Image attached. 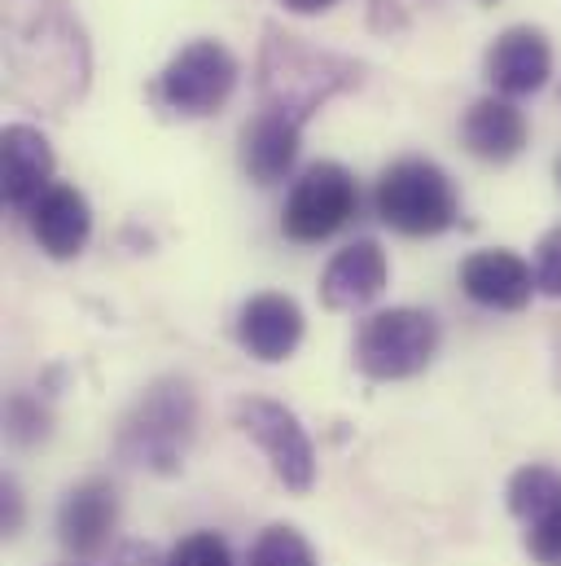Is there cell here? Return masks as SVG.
<instances>
[{
  "label": "cell",
  "mask_w": 561,
  "mask_h": 566,
  "mask_svg": "<svg viewBox=\"0 0 561 566\" xmlns=\"http://www.w3.org/2000/svg\"><path fill=\"white\" fill-rule=\"evenodd\" d=\"M527 137H531L527 115L514 102H505V97H483L461 119V142H465V149L474 158H483V163H496V167L500 163H514L527 149Z\"/></svg>",
  "instance_id": "obj_16"
},
{
  "label": "cell",
  "mask_w": 561,
  "mask_h": 566,
  "mask_svg": "<svg viewBox=\"0 0 561 566\" xmlns=\"http://www.w3.org/2000/svg\"><path fill=\"white\" fill-rule=\"evenodd\" d=\"M356 369L373 382L417 378L438 352V321L421 307L373 312L356 334Z\"/></svg>",
  "instance_id": "obj_6"
},
{
  "label": "cell",
  "mask_w": 561,
  "mask_h": 566,
  "mask_svg": "<svg viewBox=\"0 0 561 566\" xmlns=\"http://www.w3.org/2000/svg\"><path fill=\"white\" fill-rule=\"evenodd\" d=\"M237 75H242V66L229 44L193 40L162 66V75L149 84V97L158 111H167L176 119H207V115L224 111V102L237 88Z\"/></svg>",
  "instance_id": "obj_5"
},
{
  "label": "cell",
  "mask_w": 561,
  "mask_h": 566,
  "mask_svg": "<svg viewBox=\"0 0 561 566\" xmlns=\"http://www.w3.org/2000/svg\"><path fill=\"white\" fill-rule=\"evenodd\" d=\"M461 285L478 307H496V312H522L531 303V294L540 290L536 273L522 255L514 251H478L461 264Z\"/></svg>",
  "instance_id": "obj_14"
},
{
  "label": "cell",
  "mask_w": 561,
  "mask_h": 566,
  "mask_svg": "<svg viewBox=\"0 0 561 566\" xmlns=\"http://www.w3.org/2000/svg\"><path fill=\"white\" fill-rule=\"evenodd\" d=\"M110 566H167V558H158L149 545H124V549L110 558Z\"/></svg>",
  "instance_id": "obj_25"
},
{
  "label": "cell",
  "mask_w": 561,
  "mask_h": 566,
  "mask_svg": "<svg viewBox=\"0 0 561 566\" xmlns=\"http://www.w3.org/2000/svg\"><path fill=\"white\" fill-rule=\"evenodd\" d=\"M0 158H4V202L13 211H31L57 180H53V145L31 124H9L0 133Z\"/></svg>",
  "instance_id": "obj_10"
},
{
  "label": "cell",
  "mask_w": 561,
  "mask_h": 566,
  "mask_svg": "<svg viewBox=\"0 0 561 566\" xmlns=\"http://www.w3.org/2000/svg\"><path fill=\"white\" fill-rule=\"evenodd\" d=\"M167 566H233V554H229V541L215 536V532H193L184 536L171 554H167Z\"/></svg>",
  "instance_id": "obj_20"
},
{
  "label": "cell",
  "mask_w": 561,
  "mask_h": 566,
  "mask_svg": "<svg viewBox=\"0 0 561 566\" xmlns=\"http://www.w3.org/2000/svg\"><path fill=\"white\" fill-rule=\"evenodd\" d=\"M115 527H119V492H115V483L88 479V483L66 492V501L57 510V541H62L66 554H75L84 563L97 558L110 545Z\"/></svg>",
  "instance_id": "obj_9"
},
{
  "label": "cell",
  "mask_w": 561,
  "mask_h": 566,
  "mask_svg": "<svg viewBox=\"0 0 561 566\" xmlns=\"http://www.w3.org/2000/svg\"><path fill=\"white\" fill-rule=\"evenodd\" d=\"M237 426L260 443V452L268 457L273 474L289 492H311V483H316V448H311L303 422L285 405H277V400H242L237 405Z\"/></svg>",
  "instance_id": "obj_8"
},
{
  "label": "cell",
  "mask_w": 561,
  "mask_h": 566,
  "mask_svg": "<svg viewBox=\"0 0 561 566\" xmlns=\"http://www.w3.org/2000/svg\"><path fill=\"white\" fill-rule=\"evenodd\" d=\"M553 75V44L540 27H509L487 53V80L505 97L540 93Z\"/></svg>",
  "instance_id": "obj_11"
},
{
  "label": "cell",
  "mask_w": 561,
  "mask_h": 566,
  "mask_svg": "<svg viewBox=\"0 0 561 566\" xmlns=\"http://www.w3.org/2000/svg\"><path fill=\"white\" fill-rule=\"evenodd\" d=\"M561 496V474L553 465H522L509 479V510L522 523H536L553 501Z\"/></svg>",
  "instance_id": "obj_18"
},
{
  "label": "cell",
  "mask_w": 561,
  "mask_h": 566,
  "mask_svg": "<svg viewBox=\"0 0 561 566\" xmlns=\"http://www.w3.org/2000/svg\"><path fill=\"white\" fill-rule=\"evenodd\" d=\"M246 566H316V554H311V545H307V536L298 527L273 523V527H264L255 536Z\"/></svg>",
  "instance_id": "obj_19"
},
{
  "label": "cell",
  "mask_w": 561,
  "mask_h": 566,
  "mask_svg": "<svg viewBox=\"0 0 561 566\" xmlns=\"http://www.w3.org/2000/svg\"><path fill=\"white\" fill-rule=\"evenodd\" d=\"M18 527H22V492H18L13 479H4L0 483V532L18 536Z\"/></svg>",
  "instance_id": "obj_24"
},
{
  "label": "cell",
  "mask_w": 561,
  "mask_h": 566,
  "mask_svg": "<svg viewBox=\"0 0 561 566\" xmlns=\"http://www.w3.org/2000/svg\"><path fill=\"white\" fill-rule=\"evenodd\" d=\"M360 84V66L329 49L307 44L280 27L264 31L260 49V111H277L294 124H307L325 102L351 93Z\"/></svg>",
  "instance_id": "obj_2"
},
{
  "label": "cell",
  "mask_w": 561,
  "mask_h": 566,
  "mask_svg": "<svg viewBox=\"0 0 561 566\" xmlns=\"http://www.w3.org/2000/svg\"><path fill=\"white\" fill-rule=\"evenodd\" d=\"M536 285L549 294V298H561V224L549 229L536 247Z\"/></svg>",
  "instance_id": "obj_23"
},
{
  "label": "cell",
  "mask_w": 561,
  "mask_h": 566,
  "mask_svg": "<svg viewBox=\"0 0 561 566\" xmlns=\"http://www.w3.org/2000/svg\"><path fill=\"white\" fill-rule=\"evenodd\" d=\"M4 426H9V439L13 443H40L49 434V409L35 400V396H13L9 409H4Z\"/></svg>",
  "instance_id": "obj_21"
},
{
  "label": "cell",
  "mask_w": 561,
  "mask_h": 566,
  "mask_svg": "<svg viewBox=\"0 0 561 566\" xmlns=\"http://www.w3.org/2000/svg\"><path fill=\"white\" fill-rule=\"evenodd\" d=\"M289 13H325V9H334L338 0H280Z\"/></svg>",
  "instance_id": "obj_26"
},
{
  "label": "cell",
  "mask_w": 561,
  "mask_h": 566,
  "mask_svg": "<svg viewBox=\"0 0 561 566\" xmlns=\"http://www.w3.org/2000/svg\"><path fill=\"white\" fill-rule=\"evenodd\" d=\"M193 430H198V391L189 378L167 374L145 387L133 413L119 422L115 452L119 461L149 470V474H176L184 465Z\"/></svg>",
  "instance_id": "obj_3"
},
{
  "label": "cell",
  "mask_w": 561,
  "mask_h": 566,
  "mask_svg": "<svg viewBox=\"0 0 561 566\" xmlns=\"http://www.w3.org/2000/svg\"><path fill=\"white\" fill-rule=\"evenodd\" d=\"M373 207H378V220L404 238H438L461 216L447 171L430 158L391 163L373 189Z\"/></svg>",
  "instance_id": "obj_4"
},
{
  "label": "cell",
  "mask_w": 561,
  "mask_h": 566,
  "mask_svg": "<svg viewBox=\"0 0 561 566\" xmlns=\"http://www.w3.org/2000/svg\"><path fill=\"white\" fill-rule=\"evenodd\" d=\"M237 343L264 365L289 360L294 347L303 343L298 303L289 294H255V298H246V307L237 312Z\"/></svg>",
  "instance_id": "obj_13"
},
{
  "label": "cell",
  "mask_w": 561,
  "mask_h": 566,
  "mask_svg": "<svg viewBox=\"0 0 561 566\" xmlns=\"http://www.w3.org/2000/svg\"><path fill=\"white\" fill-rule=\"evenodd\" d=\"M387 277H391V264H387V251L373 242V238H360L351 247H342L325 277H320V298L325 307L334 312H356L364 303H373L382 290H387Z\"/></svg>",
  "instance_id": "obj_12"
},
{
  "label": "cell",
  "mask_w": 561,
  "mask_h": 566,
  "mask_svg": "<svg viewBox=\"0 0 561 566\" xmlns=\"http://www.w3.org/2000/svg\"><path fill=\"white\" fill-rule=\"evenodd\" d=\"M527 549L540 566H561V496L536 523H527Z\"/></svg>",
  "instance_id": "obj_22"
},
{
  "label": "cell",
  "mask_w": 561,
  "mask_h": 566,
  "mask_svg": "<svg viewBox=\"0 0 561 566\" xmlns=\"http://www.w3.org/2000/svg\"><path fill=\"white\" fill-rule=\"evenodd\" d=\"M298 137H303V124L285 119L277 111H260L242 133V167H246V176L260 180V185L285 180L294 158H298Z\"/></svg>",
  "instance_id": "obj_17"
},
{
  "label": "cell",
  "mask_w": 561,
  "mask_h": 566,
  "mask_svg": "<svg viewBox=\"0 0 561 566\" xmlns=\"http://www.w3.org/2000/svg\"><path fill=\"white\" fill-rule=\"evenodd\" d=\"M27 220H31V238L53 260H75L88 247V233H93L88 198L75 185H62V180L27 211Z\"/></svg>",
  "instance_id": "obj_15"
},
{
  "label": "cell",
  "mask_w": 561,
  "mask_h": 566,
  "mask_svg": "<svg viewBox=\"0 0 561 566\" xmlns=\"http://www.w3.org/2000/svg\"><path fill=\"white\" fill-rule=\"evenodd\" d=\"M0 22L9 88L22 102L62 115L71 102L84 97L93 62L84 27L66 9V0H4Z\"/></svg>",
  "instance_id": "obj_1"
},
{
  "label": "cell",
  "mask_w": 561,
  "mask_h": 566,
  "mask_svg": "<svg viewBox=\"0 0 561 566\" xmlns=\"http://www.w3.org/2000/svg\"><path fill=\"white\" fill-rule=\"evenodd\" d=\"M360 211V189H356V176L342 167V163H311L289 198H285V211H280V229L289 242L298 247H316L325 238H334L338 229L351 224V216Z\"/></svg>",
  "instance_id": "obj_7"
}]
</instances>
